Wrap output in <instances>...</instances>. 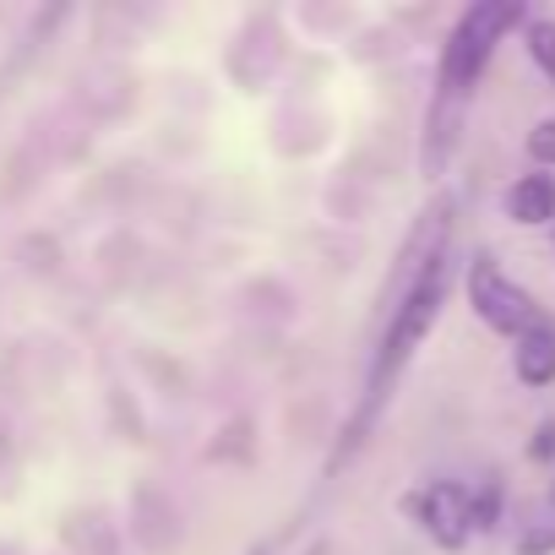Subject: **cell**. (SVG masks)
Returning <instances> with one entry per match:
<instances>
[{
  "label": "cell",
  "instance_id": "8fae6325",
  "mask_svg": "<svg viewBox=\"0 0 555 555\" xmlns=\"http://www.w3.org/2000/svg\"><path fill=\"white\" fill-rule=\"evenodd\" d=\"M300 555H333V544H327V539H311V544H306Z\"/></svg>",
  "mask_w": 555,
  "mask_h": 555
},
{
  "label": "cell",
  "instance_id": "30bf717a",
  "mask_svg": "<svg viewBox=\"0 0 555 555\" xmlns=\"http://www.w3.org/2000/svg\"><path fill=\"white\" fill-rule=\"evenodd\" d=\"M528 457H533V463H555V420H544V425L533 430V441H528Z\"/></svg>",
  "mask_w": 555,
  "mask_h": 555
},
{
  "label": "cell",
  "instance_id": "9c48e42d",
  "mask_svg": "<svg viewBox=\"0 0 555 555\" xmlns=\"http://www.w3.org/2000/svg\"><path fill=\"white\" fill-rule=\"evenodd\" d=\"M522 147H528V158H533V169H544V175H555V115H544V120H533V126H528V137H522Z\"/></svg>",
  "mask_w": 555,
  "mask_h": 555
},
{
  "label": "cell",
  "instance_id": "3957f363",
  "mask_svg": "<svg viewBox=\"0 0 555 555\" xmlns=\"http://www.w3.org/2000/svg\"><path fill=\"white\" fill-rule=\"evenodd\" d=\"M463 289H468V311L495 333V338H506V344H517L528 327H539L550 311L517 284V278L490 256V250H479L474 261H468V278H463Z\"/></svg>",
  "mask_w": 555,
  "mask_h": 555
},
{
  "label": "cell",
  "instance_id": "ba28073f",
  "mask_svg": "<svg viewBox=\"0 0 555 555\" xmlns=\"http://www.w3.org/2000/svg\"><path fill=\"white\" fill-rule=\"evenodd\" d=\"M501 501H506L501 479H474V533H490L501 522Z\"/></svg>",
  "mask_w": 555,
  "mask_h": 555
},
{
  "label": "cell",
  "instance_id": "8992f818",
  "mask_svg": "<svg viewBox=\"0 0 555 555\" xmlns=\"http://www.w3.org/2000/svg\"><path fill=\"white\" fill-rule=\"evenodd\" d=\"M512 376H517L528 392L555 387V317H544L539 327H528V333L512 344Z\"/></svg>",
  "mask_w": 555,
  "mask_h": 555
},
{
  "label": "cell",
  "instance_id": "7a4b0ae2",
  "mask_svg": "<svg viewBox=\"0 0 555 555\" xmlns=\"http://www.w3.org/2000/svg\"><path fill=\"white\" fill-rule=\"evenodd\" d=\"M452 229H457V196H452V191H436V196L420 207V218L409 223V234H403V245H398V256H392V272H387V284H382V295H376L382 322L392 317V306L420 284L436 261H452Z\"/></svg>",
  "mask_w": 555,
  "mask_h": 555
},
{
  "label": "cell",
  "instance_id": "5b68a950",
  "mask_svg": "<svg viewBox=\"0 0 555 555\" xmlns=\"http://www.w3.org/2000/svg\"><path fill=\"white\" fill-rule=\"evenodd\" d=\"M501 218L517 223V229H544V223H555V175L528 169V175L506 180V191H501Z\"/></svg>",
  "mask_w": 555,
  "mask_h": 555
},
{
  "label": "cell",
  "instance_id": "6da1fadb",
  "mask_svg": "<svg viewBox=\"0 0 555 555\" xmlns=\"http://www.w3.org/2000/svg\"><path fill=\"white\" fill-rule=\"evenodd\" d=\"M528 7L522 0H474V7L457 12V23L447 28L441 39V55H436V88H430V109H447V115H468L495 50L528 28Z\"/></svg>",
  "mask_w": 555,
  "mask_h": 555
},
{
  "label": "cell",
  "instance_id": "277c9868",
  "mask_svg": "<svg viewBox=\"0 0 555 555\" xmlns=\"http://www.w3.org/2000/svg\"><path fill=\"white\" fill-rule=\"evenodd\" d=\"M398 512L436 550H463L474 539V485L468 479H420L398 495Z\"/></svg>",
  "mask_w": 555,
  "mask_h": 555
},
{
  "label": "cell",
  "instance_id": "7c38bea8",
  "mask_svg": "<svg viewBox=\"0 0 555 555\" xmlns=\"http://www.w3.org/2000/svg\"><path fill=\"white\" fill-rule=\"evenodd\" d=\"M550 506H555V485H550Z\"/></svg>",
  "mask_w": 555,
  "mask_h": 555
},
{
  "label": "cell",
  "instance_id": "52a82bcc",
  "mask_svg": "<svg viewBox=\"0 0 555 555\" xmlns=\"http://www.w3.org/2000/svg\"><path fill=\"white\" fill-rule=\"evenodd\" d=\"M522 50H528V61L539 66V77L555 82V17H528V28H522Z\"/></svg>",
  "mask_w": 555,
  "mask_h": 555
}]
</instances>
